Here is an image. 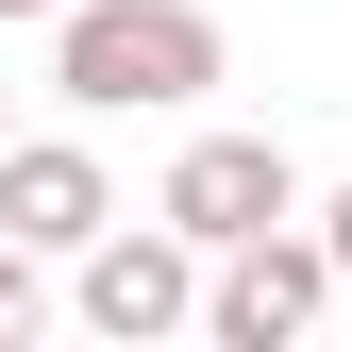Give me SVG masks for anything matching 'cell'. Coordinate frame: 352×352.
<instances>
[{
	"label": "cell",
	"mask_w": 352,
	"mask_h": 352,
	"mask_svg": "<svg viewBox=\"0 0 352 352\" xmlns=\"http://www.w3.org/2000/svg\"><path fill=\"white\" fill-rule=\"evenodd\" d=\"M218 17L201 0H67L51 17V84L84 118H185V101H218Z\"/></svg>",
	"instance_id": "1"
},
{
	"label": "cell",
	"mask_w": 352,
	"mask_h": 352,
	"mask_svg": "<svg viewBox=\"0 0 352 352\" xmlns=\"http://www.w3.org/2000/svg\"><path fill=\"white\" fill-rule=\"evenodd\" d=\"M336 235H302V218H269V235H235V252H218V269H201V336L218 352H285V336H319L336 319Z\"/></svg>",
	"instance_id": "2"
},
{
	"label": "cell",
	"mask_w": 352,
	"mask_h": 352,
	"mask_svg": "<svg viewBox=\"0 0 352 352\" xmlns=\"http://www.w3.org/2000/svg\"><path fill=\"white\" fill-rule=\"evenodd\" d=\"M67 269H84V336L151 352V336H185V319H201V269H218V252L185 235V218H101Z\"/></svg>",
	"instance_id": "3"
},
{
	"label": "cell",
	"mask_w": 352,
	"mask_h": 352,
	"mask_svg": "<svg viewBox=\"0 0 352 352\" xmlns=\"http://www.w3.org/2000/svg\"><path fill=\"white\" fill-rule=\"evenodd\" d=\"M151 218H185L201 252H235V235H269V218H302V168H285V135H185L168 185H151Z\"/></svg>",
	"instance_id": "4"
},
{
	"label": "cell",
	"mask_w": 352,
	"mask_h": 352,
	"mask_svg": "<svg viewBox=\"0 0 352 352\" xmlns=\"http://www.w3.org/2000/svg\"><path fill=\"white\" fill-rule=\"evenodd\" d=\"M101 218H118V185H101V151H84V135H17V151H0V235L84 252Z\"/></svg>",
	"instance_id": "5"
},
{
	"label": "cell",
	"mask_w": 352,
	"mask_h": 352,
	"mask_svg": "<svg viewBox=\"0 0 352 352\" xmlns=\"http://www.w3.org/2000/svg\"><path fill=\"white\" fill-rule=\"evenodd\" d=\"M34 319H51V285H34V235H0V352H17Z\"/></svg>",
	"instance_id": "6"
},
{
	"label": "cell",
	"mask_w": 352,
	"mask_h": 352,
	"mask_svg": "<svg viewBox=\"0 0 352 352\" xmlns=\"http://www.w3.org/2000/svg\"><path fill=\"white\" fill-rule=\"evenodd\" d=\"M319 235H336V269H352V185H336V201H319Z\"/></svg>",
	"instance_id": "7"
},
{
	"label": "cell",
	"mask_w": 352,
	"mask_h": 352,
	"mask_svg": "<svg viewBox=\"0 0 352 352\" xmlns=\"http://www.w3.org/2000/svg\"><path fill=\"white\" fill-rule=\"evenodd\" d=\"M0 17H67V0H0Z\"/></svg>",
	"instance_id": "8"
},
{
	"label": "cell",
	"mask_w": 352,
	"mask_h": 352,
	"mask_svg": "<svg viewBox=\"0 0 352 352\" xmlns=\"http://www.w3.org/2000/svg\"><path fill=\"white\" fill-rule=\"evenodd\" d=\"M0 151H17V135H0Z\"/></svg>",
	"instance_id": "9"
}]
</instances>
